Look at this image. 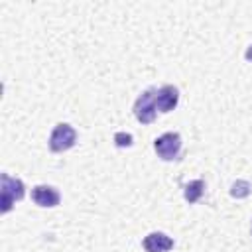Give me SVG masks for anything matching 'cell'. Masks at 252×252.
Listing matches in <instances>:
<instances>
[{
	"instance_id": "3957f363",
	"label": "cell",
	"mask_w": 252,
	"mask_h": 252,
	"mask_svg": "<svg viewBox=\"0 0 252 252\" xmlns=\"http://www.w3.org/2000/svg\"><path fill=\"white\" fill-rule=\"evenodd\" d=\"M156 89H148L144 91L136 102H134V116L138 118V122L142 124H150L156 120Z\"/></svg>"
},
{
	"instance_id": "7a4b0ae2",
	"label": "cell",
	"mask_w": 252,
	"mask_h": 252,
	"mask_svg": "<svg viewBox=\"0 0 252 252\" xmlns=\"http://www.w3.org/2000/svg\"><path fill=\"white\" fill-rule=\"evenodd\" d=\"M2 213H8L12 209L14 201H20L26 195L24 181L18 177H10L8 173H2Z\"/></svg>"
},
{
	"instance_id": "8fae6325",
	"label": "cell",
	"mask_w": 252,
	"mask_h": 252,
	"mask_svg": "<svg viewBox=\"0 0 252 252\" xmlns=\"http://www.w3.org/2000/svg\"><path fill=\"white\" fill-rule=\"evenodd\" d=\"M244 57H246V61H252V45L246 49V53H244Z\"/></svg>"
},
{
	"instance_id": "30bf717a",
	"label": "cell",
	"mask_w": 252,
	"mask_h": 252,
	"mask_svg": "<svg viewBox=\"0 0 252 252\" xmlns=\"http://www.w3.org/2000/svg\"><path fill=\"white\" fill-rule=\"evenodd\" d=\"M114 144L118 148H128V146H132V136L126 134V132H116L114 134Z\"/></svg>"
},
{
	"instance_id": "5b68a950",
	"label": "cell",
	"mask_w": 252,
	"mask_h": 252,
	"mask_svg": "<svg viewBox=\"0 0 252 252\" xmlns=\"http://www.w3.org/2000/svg\"><path fill=\"white\" fill-rule=\"evenodd\" d=\"M179 100V91L173 85H163L161 89L156 91V108L159 112H169L177 106Z\"/></svg>"
},
{
	"instance_id": "8992f818",
	"label": "cell",
	"mask_w": 252,
	"mask_h": 252,
	"mask_svg": "<svg viewBox=\"0 0 252 252\" xmlns=\"http://www.w3.org/2000/svg\"><path fill=\"white\" fill-rule=\"evenodd\" d=\"M32 201L39 207H57L61 197L59 191L51 185H35L32 189Z\"/></svg>"
},
{
	"instance_id": "52a82bcc",
	"label": "cell",
	"mask_w": 252,
	"mask_h": 252,
	"mask_svg": "<svg viewBox=\"0 0 252 252\" xmlns=\"http://www.w3.org/2000/svg\"><path fill=\"white\" fill-rule=\"evenodd\" d=\"M142 246L146 252H167L173 248V240L163 232H150L142 240Z\"/></svg>"
},
{
	"instance_id": "6da1fadb",
	"label": "cell",
	"mask_w": 252,
	"mask_h": 252,
	"mask_svg": "<svg viewBox=\"0 0 252 252\" xmlns=\"http://www.w3.org/2000/svg\"><path fill=\"white\" fill-rule=\"evenodd\" d=\"M154 148L161 159H165V161L177 159L179 152H181V136L177 132H165L154 140Z\"/></svg>"
},
{
	"instance_id": "9c48e42d",
	"label": "cell",
	"mask_w": 252,
	"mask_h": 252,
	"mask_svg": "<svg viewBox=\"0 0 252 252\" xmlns=\"http://www.w3.org/2000/svg\"><path fill=\"white\" fill-rule=\"evenodd\" d=\"M230 195L236 197V199H244V197H248V195H250V183L244 181V179L234 181L232 187H230Z\"/></svg>"
},
{
	"instance_id": "277c9868",
	"label": "cell",
	"mask_w": 252,
	"mask_h": 252,
	"mask_svg": "<svg viewBox=\"0 0 252 252\" xmlns=\"http://www.w3.org/2000/svg\"><path fill=\"white\" fill-rule=\"evenodd\" d=\"M75 140H77V132L73 130V126L61 122L53 128V132L49 136V150L51 152H65V150L75 146Z\"/></svg>"
},
{
	"instance_id": "ba28073f",
	"label": "cell",
	"mask_w": 252,
	"mask_h": 252,
	"mask_svg": "<svg viewBox=\"0 0 252 252\" xmlns=\"http://www.w3.org/2000/svg\"><path fill=\"white\" fill-rule=\"evenodd\" d=\"M205 193V181L201 179H195V181H189L185 185V191H183V197L187 203H197Z\"/></svg>"
}]
</instances>
